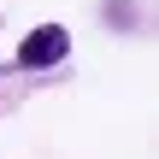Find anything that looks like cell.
<instances>
[{
	"mask_svg": "<svg viewBox=\"0 0 159 159\" xmlns=\"http://www.w3.org/2000/svg\"><path fill=\"white\" fill-rule=\"evenodd\" d=\"M71 53V35H65V24H41V30H30L24 35V47H18V65L24 71H47V65H59Z\"/></svg>",
	"mask_w": 159,
	"mask_h": 159,
	"instance_id": "obj_1",
	"label": "cell"
}]
</instances>
